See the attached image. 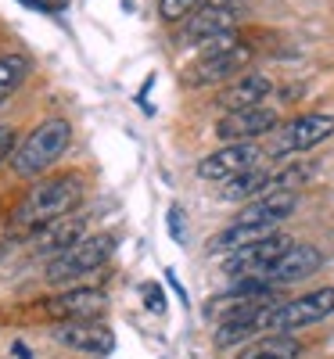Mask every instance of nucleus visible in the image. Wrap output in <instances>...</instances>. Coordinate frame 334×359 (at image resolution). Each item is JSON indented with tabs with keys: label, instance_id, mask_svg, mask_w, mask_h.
Returning a JSON list of instances; mask_svg holds the SVG:
<instances>
[{
	"label": "nucleus",
	"instance_id": "obj_22",
	"mask_svg": "<svg viewBox=\"0 0 334 359\" xmlns=\"http://www.w3.org/2000/svg\"><path fill=\"white\" fill-rule=\"evenodd\" d=\"M144 294H147V309H151V313H166V298H162L159 287H147Z\"/></svg>",
	"mask_w": 334,
	"mask_h": 359
},
{
	"label": "nucleus",
	"instance_id": "obj_8",
	"mask_svg": "<svg viewBox=\"0 0 334 359\" xmlns=\"http://www.w3.org/2000/svg\"><path fill=\"white\" fill-rule=\"evenodd\" d=\"M259 162H262V147L255 140H241V144H227V147H220V151L205 155L194 165V172L201 180H212V184H223V180H230L237 172L255 169Z\"/></svg>",
	"mask_w": 334,
	"mask_h": 359
},
{
	"label": "nucleus",
	"instance_id": "obj_1",
	"mask_svg": "<svg viewBox=\"0 0 334 359\" xmlns=\"http://www.w3.org/2000/svg\"><path fill=\"white\" fill-rule=\"evenodd\" d=\"M86 194V184H83V176L76 172H62V176H47L40 180V184L33 191H25V198L15 205V212H11V230L15 233H29V230H36L58 216H69L79 208Z\"/></svg>",
	"mask_w": 334,
	"mask_h": 359
},
{
	"label": "nucleus",
	"instance_id": "obj_15",
	"mask_svg": "<svg viewBox=\"0 0 334 359\" xmlns=\"http://www.w3.org/2000/svg\"><path fill=\"white\" fill-rule=\"evenodd\" d=\"M29 248H33V255H58V252H65L69 245H76L79 237H83V219L76 212L69 216H58L36 230H29Z\"/></svg>",
	"mask_w": 334,
	"mask_h": 359
},
{
	"label": "nucleus",
	"instance_id": "obj_9",
	"mask_svg": "<svg viewBox=\"0 0 334 359\" xmlns=\"http://www.w3.org/2000/svg\"><path fill=\"white\" fill-rule=\"evenodd\" d=\"M320 266H323V252H320L316 245H295V241H291V245L259 273V280L281 287V284H291V280L313 277Z\"/></svg>",
	"mask_w": 334,
	"mask_h": 359
},
{
	"label": "nucleus",
	"instance_id": "obj_6",
	"mask_svg": "<svg viewBox=\"0 0 334 359\" xmlns=\"http://www.w3.org/2000/svg\"><path fill=\"white\" fill-rule=\"evenodd\" d=\"M330 137H334V115L330 111H306L277 130V137H273V155L313 151V147L327 144Z\"/></svg>",
	"mask_w": 334,
	"mask_h": 359
},
{
	"label": "nucleus",
	"instance_id": "obj_20",
	"mask_svg": "<svg viewBox=\"0 0 334 359\" xmlns=\"http://www.w3.org/2000/svg\"><path fill=\"white\" fill-rule=\"evenodd\" d=\"M198 4H201V0H159V15L166 22H184Z\"/></svg>",
	"mask_w": 334,
	"mask_h": 359
},
{
	"label": "nucleus",
	"instance_id": "obj_10",
	"mask_svg": "<svg viewBox=\"0 0 334 359\" xmlns=\"http://www.w3.org/2000/svg\"><path fill=\"white\" fill-rule=\"evenodd\" d=\"M288 245H291V237H284L281 230H273L269 237H262V241H252V245H245V248L227 252L223 269H227L230 277H259L262 269L277 259Z\"/></svg>",
	"mask_w": 334,
	"mask_h": 359
},
{
	"label": "nucleus",
	"instance_id": "obj_23",
	"mask_svg": "<svg viewBox=\"0 0 334 359\" xmlns=\"http://www.w3.org/2000/svg\"><path fill=\"white\" fill-rule=\"evenodd\" d=\"M25 4H33V8H40V0H25Z\"/></svg>",
	"mask_w": 334,
	"mask_h": 359
},
{
	"label": "nucleus",
	"instance_id": "obj_16",
	"mask_svg": "<svg viewBox=\"0 0 334 359\" xmlns=\"http://www.w3.org/2000/svg\"><path fill=\"white\" fill-rule=\"evenodd\" d=\"M273 94V79L262 72H248V76H234L220 94H216V108L223 111H237V108H252L262 104Z\"/></svg>",
	"mask_w": 334,
	"mask_h": 359
},
{
	"label": "nucleus",
	"instance_id": "obj_18",
	"mask_svg": "<svg viewBox=\"0 0 334 359\" xmlns=\"http://www.w3.org/2000/svg\"><path fill=\"white\" fill-rule=\"evenodd\" d=\"M298 355H302V345L295 338H288V331H269V338L255 341L237 359H298Z\"/></svg>",
	"mask_w": 334,
	"mask_h": 359
},
{
	"label": "nucleus",
	"instance_id": "obj_13",
	"mask_svg": "<svg viewBox=\"0 0 334 359\" xmlns=\"http://www.w3.org/2000/svg\"><path fill=\"white\" fill-rule=\"evenodd\" d=\"M58 345L86 355H108L115 348V331L105 327L101 320H76V323H58L54 327Z\"/></svg>",
	"mask_w": 334,
	"mask_h": 359
},
{
	"label": "nucleus",
	"instance_id": "obj_7",
	"mask_svg": "<svg viewBox=\"0 0 334 359\" xmlns=\"http://www.w3.org/2000/svg\"><path fill=\"white\" fill-rule=\"evenodd\" d=\"M40 316L54 323H76V320H101L108 313V291L105 287H69L62 294L47 298L36 306Z\"/></svg>",
	"mask_w": 334,
	"mask_h": 359
},
{
	"label": "nucleus",
	"instance_id": "obj_11",
	"mask_svg": "<svg viewBox=\"0 0 334 359\" xmlns=\"http://www.w3.org/2000/svg\"><path fill=\"white\" fill-rule=\"evenodd\" d=\"M234 25H237V11L234 8H223V4H198L184 25H180V40L184 43H208V40H216V36H227L234 33Z\"/></svg>",
	"mask_w": 334,
	"mask_h": 359
},
{
	"label": "nucleus",
	"instance_id": "obj_19",
	"mask_svg": "<svg viewBox=\"0 0 334 359\" xmlns=\"http://www.w3.org/2000/svg\"><path fill=\"white\" fill-rule=\"evenodd\" d=\"M29 57L22 50H11V54H0V104H4L15 90H22V83L29 79Z\"/></svg>",
	"mask_w": 334,
	"mask_h": 359
},
{
	"label": "nucleus",
	"instance_id": "obj_12",
	"mask_svg": "<svg viewBox=\"0 0 334 359\" xmlns=\"http://www.w3.org/2000/svg\"><path fill=\"white\" fill-rule=\"evenodd\" d=\"M269 130H277V111H273V108H262V104L227 111L220 123H216V137L227 140V144L255 140V137H266Z\"/></svg>",
	"mask_w": 334,
	"mask_h": 359
},
{
	"label": "nucleus",
	"instance_id": "obj_2",
	"mask_svg": "<svg viewBox=\"0 0 334 359\" xmlns=\"http://www.w3.org/2000/svg\"><path fill=\"white\" fill-rule=\"evenodd\" d=\"M69 140H72L69 118L51 115V118H44L40 126H33L15 144V151L8 155V165L22 180H40V176H47L54 169L58 158L69 151Z\"/></svg>",
	"mask_w": 334,
	"mask_h": 359
},
{
	"label": "nucleus",
	"instance_id": "obj_14",
	"mask_svg": "<svg viewBox=\"0 0 334 359\" xmlns=\"http://www.w3.org/2000/svg\"><path fill=\"white\" fill-rule=\"evenodd\" d=\"M298 208V191H266L259 198H252L241 212L234 216V223H262L277 230L291 212Z\"/></svg>",
	"mask_w": 334,
	"mask_h": 359
},
{
	"label": "nucleus",
	"instance_id": "obj_21",
	"mask_svg": "<svg viewBox=\"0 0 334 359\" xmlns=\"http://www.w3.org/2000/svg\"><path fill=\"white\" fill-rule=\"evenodd\" d=\"M15 137H18V133H15L11 126H0V165H4V162H8V155L15 151V144H18Z\"/></svg>",
	"mask_w": 334,
	"mask_h": 359
},
{
	"label": "nucleus",
	"instance_id": "obj_17",
	"mask_svg": "<svg viewBox=\"0 0 334 359\" xmlns=\"http://www.w3.org/2000/svg\"><path fill=\"white\" fill-rule=\"evenodd\" d=\"M269 169H262V165H255V169H245V172H237V176H230V180H223V201H252V198H259V194H266L269 191Z\"/></svg>",
	"mask_w": 334,
	"mask_h": 359
},
{
	"label": "nucleus",
	"instance_id": "obj_3",
	"mask_svg": "<svg viewBox=\"0 0 334 359\" xmlns=\"http://www.w3.org/2000/svg\"><path fill=\"white\" fill-rule=\"evenodd\" d=\"M255 50L248 43H241L234 33L227 36H216L201 43V57L184 72V86L187 90H198V86H216V83H227L234 76H241L248 65H252Z\"/></svg>",
	"mask_w": 334,
	"mask_h": 359
},
{
	"label": "nucleus",
	"instance_id": "obj_5",
	"mask_svg": "<svg viewBox=\"0 0 334 359\" xmlns=\"http://www.w3.org/2000/svg\"><path fill=\"white\" fill-rule=\"evenodd\" d=\"M334 316V287H316L309 294L288 298V302L273 306L269 316V331H302V327H313L320 320Z\"/></svg>",
	"mask_w": 334,
	"mask_h": 359
},
{
	"label": "nucleus",
	"instance_id": "obj_4",
	"mask_svg": "<svg viewBox=\"0 0 334 359\" xmlns=\"http://www.w3.org/2000/svg\"><path fill=\"white\" fill-rule=\"evenodd\" d=\"M115 255V233H83L76 245H69L65 252L51 255L47 262V280L51 284H69V280H83L90 273H98L101 266H108Z\"/></svg>",
	"mask_w": 334,
	"mask_h": 359
}]
</instances>
